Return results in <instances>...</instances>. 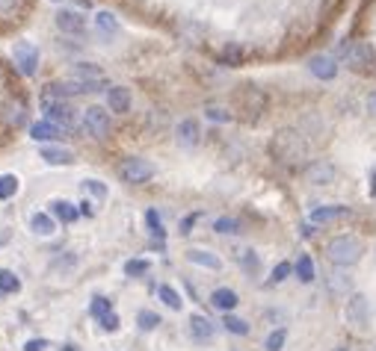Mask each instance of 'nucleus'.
I'll return each instance as SVG.
<instances>
[{"instance_id": "45", "label": "nucleus", "mask_w": 376, "mask_h": 351, "mask_svg": "<svg viewBox=\"0 0 376 351\" xmlns=\"http://www.w3.org/2000/svg\"><path fill=\"white\" fill-rule=\"evenodd\" d=\"M45 348H47L45 340H30V343L24 345V351H45Z\"/></svg>"}, {"instance_id": "14", "label": "nucleus", "mask_w": 376, "mask_h": 351, "mask_svg": "<svg viewBox=\"0 0 376 351\" xmlns=\"http://www.w3.org/2000/svg\"><path fill=\"white\" fill-rule=\"evenodd\" d=\"M190 333H193V340H195V343H207V340H214L217 325L210 322L207 316H199V313H195L193 319H190Z\"/></svg>"}, {"instance_id": "46", "label": "nucleus", "mask_w": 376, "mask_h": 351, "mask_svg": "<svg viewBox=\"0 0 376 351\" xmlns=\"http://www.w3.org/2000/svg\"><path fill=\"white\" fill-rule=\"evenodd\" d=\"M15 6H18V0H0V15H6V12H12Z\"/></svg>"}, {"instance_id": "13", "label": "nucleus", "mask_w": 376, "mask_h": 351, "mask_svg": "<svg viewBox=\"0 0 376 351\" xmlns=\"http://www.w3.org/2000/svg\"><path fill=\"white\" fill-rule=\"evenodd\" d=\"M264 107H267V95L261 89H255V86H246V92H243V112H249L246 119L255 121L258 115L264 112Z\"/></svg>"}, {"instance_id": "51", "label": "nucleus", "mask_w": 376, "mask_h": 351, "mask_svg": "<svg viewBox=\"0 0 376 351\" xmlns=\"http://www.w3.org/2000/svg\"><path fill=\"white\" fill-rule=\"evenodd\" d=\"M373 71H376V62H373Z\"/></svg>"}, {"instance_id": "27", "label": "nucleus", "mask_w": 376, "mask_h": 351, "mask_svg": "<svg viewBox=\"0 0 376 351\" xmlns=\"http://www.w3.org/2000/svg\"><path fill=\"white\" fill-rule=\"evenodd\" d=\"M293 272H297V278H300L302 283H312V280H314V260L308 257V254H302V257L297 260V266H293Z\"/></svg>"}, {"instance_id": "39", "label": "nucleus", "mask_w": 376, "mask_h": 351, "mask_svg": "<svg viewBox=\"0 0 376 351\" xmlns=\"http://www.w3.org/2000/svg\"><path fill=\"white\" fill-rule=\"evenodd\" d=\"M145 222H149V227H152L154 237H163V222H160L157 210H149V213H145Z\"/></svg>"}, {"instance_id": "4", "label": "nucleus", "mask_w": 376, "mask_h": 351, "mask_svg": "<svg viewBox=\"0 0 376 351\" xmlns=\"http://www.w3.org/2000/svg\"><path fill=\"white\" fill-rule=\"evenodd\" d=\"M119 177L125 183H130V186H139V183L152 180L154 177V165L149 160H139V157H130L119 165Z\"/></svg>"}, {"instance_id": "3", "label": "nucleus", "mask_w": 376, "mask_h": 351, "mask_svg": "<svg viewBox=\"0 0 376 351\" xmlns=\"http://www.w3.org/2000/svg\"><path fill=\"white\" fill-rule=\"evenodd\" d=\"M341 56L350 65L353 71H365V69H373L376 62V54L368 42H350V44H341Z\"/></svg>"}, {"instance_id": "50", "label": "nucleus", "mask_w": 376, "mask_h": 351, "mask_svg": "<svg viewBox=\"0 0 376 351\" xmlns=\"http://www.w3.org/2000/svg\"><path fill=\"white\" fill-rule=\"evenodd\" d=\"M335 351H347V348H335Z\"/></svg>"}, {"instance_id": "21", "label": "nucleus", "mask_w": 376, "mask_h": 351, "mask_svg": "<svg viewBox=\"0 0 376 351\" xmlns=\"http://www.w3.org/2000/svg\"><path fill=\"white\" fill-rule=\"evenodd\" d=\"M187 260L190 263H195V266H205V269H222V263H220V257L217 254H210V251H202V248H193V251H187Z\"/></svg>"}, {"instance_id": "30", "label": "nucleus", "mask_w": 376, "mask_h": 351, "mask_svg": "<svg viewBox=\"0 0 376 351\" xmlns=\"http://www.w3.org/2000/svg\"><path fill=\"white\" fill-rule=\"evenodd\" d=\"M157 295H160V301H163V304H166V307H172V310H181V304H184V301H181V295H178L172 287H160V290H157Z\"/></svg>"}, {"instance_id": "38", "label": "nucleus", "mask_w": 376, "mask_h": 351, "mask_svg": "<svg viewBox=\"0 0 376 351\" xmlns=\"http://www.w3.org/2000/svg\"><path fill=\"white\" fill-rule=\"evenodd\" d=\"M205 115H207L210 121H232V112L222 109V107H207V109H205Z\"/></svg>"}, {"instance_id": "37", "label": "nucleus", "mask_w": 376, "mask_h": 351, "mask_svg": "<svg viewBox=\"0 0 376 351\" xmlns=\"http://www.w3.org/2000/svg\"><path fill=\"white\" fill-rule=\"evenodd\" d=\"M89 313L95 316V319H104V316H110V313H113V307H110V301H107V298H92Z\"/></svg>"}, {"instance_id": "41", "label": "nucleus", "mask_w": 376, "mask_h": 351, "mask_svg": "<svg viewBox=\"0 0 376 351\" xmlns=\"http://www.w3.org/2000/svg\"><path fill=\"white\" fill-rule=\"evenodd\" d=\"M84 186H86V189H89V192H92L95 198H107V186H104L101 180H86Z\"/></svg>"}, {"instance_id": "26", "label": "nucleus", "mask_w": 376, "mask_h": 351, "mask_svg": "<svg viewBox=\"0 0 376 351\" xmlns=\"http://www.w3.org/2000/svg\"><path fill=\"white\" fill-rule=\"evenodd\" d=\"M222 65H232V69H234V65H240L243 62V47L237 44V42H232V44H225L222 50H220V56H217Z\"/></svg>"}, {"instance_id": "6", "label": "nucleus", "mask_w": 376, "mask_h": 351, "mask_svg": "<svg viewBox=\"0 0 376 351\" xmlns=\"http://www.w3.org/2000/svg\"><path fill=\"white\" fill-rule=\"evenodd\" d=\"M12 56H15V65L24 77H33L39 71V47L30 44V42H18L12 47Z\"/></svg>"}, {"instance_id": "5", "label": "nucleus", "mask_w": 376, "mask_h": 351, "mask_svg": "<svg viewBox=\"0 0 376 351\" xmlns=\"http://www.w3.org/2000/svg\"><path fill=\"white\" fill-rule=\"evenodd\" d=\"M110 112L101 109V107H89L84 112V130L89 133L92 139H107L110 136Z\"/></svg>"}, {"instance_id": "44", "label": "nucleus", "mask_w": 376, "mask_h": 351, "mask_svg": "<svg viewBox=\"0 0 376 351\" xmlns=\"http://www.w3.org/2000/svg\"><path fill=\"white\" fill-rule=\"evenodd\" d=\"M199 215H202V213H193V215H187V219L181 222V233H190V230H193V225L199 222Z\"/></svg>"}, {"instance_id": "7", "label": "nucleus", "mask_w": 376, "mask_h": 351, "mask_svg": "<svg viewBox=\"0 0 376 351\" xmlns=\"http://www.w3.org/2000/svg\"><path fill=\"white\" fill-rule=\"evenodd\" d=\"M344 313L353 328H370V301L365 295H350Z\"/></svg>"}, {"instance_id": "52", "label": "nucleus", "mask_w": 376, "mask_h": 351, "mask_svg": "<svg viewBox=\"0 0 376 351\" xmlns=\"http://www.w3.org/2000/svg\"><path fill=\"white\" fill-rule=\"evenodd\" d=\"M57 4H59V0H57Z\"/></svg>"}, {"instance_id": "42", "label": "nucleus", "mask_w": 376, "mask_h": 351, "mask_svg": "<svg viewBox=\"0 0 376 351\" xmlns=\"http://www.w3.org/2000/svg\"><path fill=\"white\" fill-rule=\"evenodd\" d=\"M240 260H243V269H246V272H252V275L258 272V257L252 254V251H243Z\"/></svg>"}, {"instance_id": "10", "label": "nucleus", "mask_w": 376, "mask_h": 351, "mask_svg": "<svg viewBox=\"0 0 376 351\" xmlns=\"http://www.w3.org/2000/svg\"><path fill=\"white\" fill-rule=\"evenodd\" d=\"M0 121L6 127H24L27 124V104L21 97H9L4 107H0Z\"/></svg>"}, {"instance_id": "23", "label": "nucleus", "mask_w": 376, "mask_h": 351, "mask_svg": "<svg viewBox=\"0 0 376 351\" xmlns=\"http://www.w3.org/2000/svg\"><path fill=\"white\" fill-rule=\"evenodd\" d=\"M42 160L51 165H69L74 162V154L69 148H42Z\"/></svg>"}, {"instance_id": "35", "label": "nucleus", "mask_w": 376, "mask_h": 351, "mask_svg": "<svg viewBox=\"0 0 376 351\" xmlns=\"http://www.w3.org/2000/svg\"><path fill=\"white\" fill-rule=\"evenodd\" d=\"M285 340H287V331H285V328H279V331H273V333H270V337H267L264 348H267V351H282Z\"/></svg>"}, {"instance_id": "28", "label": "nucleus", "mask_w": 376, "mask_h": 351, "mask_svg": "<svg viewBox=\"0 0 376 351\" xmlns=\"http://www.w3.org/2000/svg\"><path fill=\"white\" fill-rule=\"evenodd\" d=\"M18 290H21L18 275L9 272V269H0V292H4V295H12V292H18Z\"/></svg>"}, {"instance_id": "47", "label": "nucleus", "mask_w": 376, "mask_h": 351, "mask_svg": "<svg viewBox=\"0 0 376 351\" xmlns=\"http://www.w3.org/2000/svg\"><path fill=\"white\" fill-rule=\"evenodd\" d=\"M368 112H370V115H376V89L368 95Z\"/></svg>"}, {"instance_id": "31", "label": "nucleus", "mask_w": 376, "mask_h": 351, "mask_svg": "<svg viewBox=\"0 0 376 351\" xmlns=\"http://www.w3.org/2000/svg\"><path fill=\"white\" fill-rule=\"evenodd\" d=\"M15 192H18V177L15 174H0V198H12Z\"/></svg>"}, {"instance_id": "43", "label": "nucleus", "mask_w": 376, "mask_h": 351, "mask_svg": "<svg viewBox=\"0 0 376 351\" xmlns=\"http://www.w3.org/2000/svg\"><path fill=\"white\" fill-rule=\"evenodd\" d=\"M101 325H104V331H116V328H119V316H116V313L104 316V319H101Z\"/></svg>"}, {"instance_id": "34", "label": "nucleus", "mask_w": 376, "mask_h": 351, "mask_svg": "<svg viewBox=\"0 0 376 351\" xmlns=\"http://www.w3.org/2000/svg\"><path fill=\"white\" fill-rule=\"evenodd\" d=\"M137 325H139L142 331H154V328L160 325V316L152 313V310H139V313H137Z\"/></svg>"}, {"instance_id": "2", "label": "nucleus", "mask_w": 376, "mask_h": 351, "mask_svg": "<svg viewBox=\"0 0 376 351\" xmlns=\"http://www.w3.org/2000/svg\"><path fill=\"white\" fill-rule=\"evenodd\" d=\"M362 251L365 248L355 237H335L329 245H326V254H329V260L335 266H355L362 260Z\"/></svg>"}, {"instance_id": "11", "label": "nucleus", "mask_w": 376, "mask_h": 351, "mask_svg": "<svg viewBox=\"0 0 376 351\" xmlns=\"http://www.w3.org/2000/svg\"><path fill=\"white\" fill-rule=\"evenodd\" d=\"M57 27L62 32H69V36H84V32H86V18L80 12H74V9H62V12H57Z\"/></svg>"}, {"instance_id": "25", "label": "nucleus", "mask_w": 376, "mask_h": 351, "mask_svg": "<svg viewBox=\"0 0 376 351\" xmlns=\"http://www.w3.org/2000/svg\"><path fill=\"white\" fill-rule=\"evenodd\" d=\"M30 227H33V233H39V237H51V233H54V219L47 213H33Z\"/></svg>"}, {"instance_id": "48", "label": "nucleus", "mask_w": 376, "mask_h": 351, "mask_svg": "<svg viewBox=\"0 0 376 351\" xmlns=\"http://www.w3.org/2000/svg\"><path fill=\"white\" fill-rule=\"evenodd\" d=\"M80 213H84V215H92V204H89V201H84V204H80Z\"/></svg>"}, {"instance_id": "49", "label": "nucleus", "mask_w": 376, "mask_h": 351, "mask_svg": "<svg viewBox=\"0 0 376 351\" xmlns=\"http://www.w3.org/2000/svg\"><path fill=\"white\" fill-rule=\"evenodd\" d=\"M6 239H9V230L4 227V230H0V245H6Z\"/></svg>"}, {"instance_id": "22", "label": "nucleus", "mask_w": 376, "mask_h": 351, "mask_svg": "<svg viewBox=\"0 0 376 351\" xmlns=\"http://www.w3.org/2000/svg\"><path fill=\"white\" fill-rule=\"evenodd\" d=\"M95 27H98V32H101L104 39H110V36H116V32H119V18L113 12H98Z\"/></svg>"}, {"instance_id": "1", "label": "nucleus", "mask_w": 376, "mask_h": 351, "mask_svg": "<svg viewBox=\"0 0 376 351\" xmlns=\"http://www.w3.org/2000/svg\"><path fill=\"white\" fill-rule=\"evenodd\" d=\"M270 154H273L275 162H282V165H300L305 160V154H308V145H305L300 130H290L287 127V130H279L273 136Z\"/></svg>"}, {"instance_id": "24", "label": "nucleus", "mask_w": 376, "mask_h": 351, "mask_svg": "<svg viewBox=\"0 0 376 351\" xmlns=\"http://www.w3.org/2000/svg\"><path fill=\"white\" fill-rule=\"evenodd\" d=\"M54 215L62 222V225H72V222H77V215H80V210L72 204V201H54Z\"/></svg>"}, {"instance_id": "33", "label": "nucleus", "mask_w": 376, "mask_h": 351, "mask_svg": "<svg viewBox=\"0 0 376 351\" xmlns=\"http://www.w3.org/2000/svg\"><path fill=\"white\" fill-rule=\"evenodd\" d=\"M149 269H152L149 260H127V263H125V275H127V278H139V275H145Z\"/></svg>"}, {"instance_id": "29", "label": "nucleus", "mask_w": 376, "mask_h": 351, "mask_svg": "<svg viewBox=\"0 0 376 351\" xmlns=\"http://www.w3.org/2000/svg\"><path fill=\"white\" fill-rule=\"evenodd\" d=\"M222 325H225V331H228V333H237V337H246V333H249V325L243 322L240 316H232V313H225Z\"/></svg>"}, {"instance_id": "17", "label": "nucleus", "mask_w": 376, "mask_h": 351, "mask_svg": "<svg viewBox=\"0 0 376 351\" xmlns=\"http://www.w3.org/2000/svg\"><path fill=\"white\" fill-rule=\"evenodd\" d=\"M107 107H110V112H127L130 109V92L125 86L107 89Z\"/></svg>"}, {"instance_id": "32", "label": "nucleus", "mask_w": 376, "mask_h": 351, "mask_svg": "<svg viewBox=\"0 0 376 351\" xmlns=\"http://www.w3.org/2000/svg\"><path fill=\"white\" fill-rule=\"evenodd\" d=\"M350 287H353V280H350V275H332L329 278V290L335 292V295H344V292H350Z\"/></svg>"}, {"instance_id": "12", "label": "nucleus", "mask_w": 376, "mask_h": 351, "mask_svg": "<svg viewBox=\"0 0 376 351\" xmlns=\"http://www.w3.org/2000/svg\"><path fill=\"white\" fill-rule=\"evenodd\" d=\"M308 71H312L317 80H335L338 74V59L335 56H326V54H317L308 59Z\"/></svg>"}, {"instance_id": "9", "label": "nucleus", "mask_w": 376, "mask_h": 351, "mask_svg": "<svg viewBox=\"0 0 376 351\" xmlns=\"http://www.w3.org/2000/svg\"><path fill=\"white\" fill-rule=\"evenodd\" d=\"M335 177H338L335 165L326 162V160H317V162L305 165V180L312 183V186H329V183H335Z\"/></svg>"}, {"instance_id": "16", "label": "nucleus", "mask_w": 376, "mask_h": 351, "mask_svg": "<svg viewBox=\"0 0 376 351\" xmlns=\"http://www.w3.org/2000/svg\"><path fill=\"white\" fill-rule=\"evenodd\" d=\"M74 80H84V83H89V86H104V74H101V69L98 65H92V62H80V65H74Z\"/></svg>"}, {"instance_id": "18", "label": "nucleus", "mask_w": 376, "mask_h": 351, "mask_svg": "<svg viewBox=\"0 0 376 351\" xmlns=\"http://www.w3.org/2000/svg\"><path fill=\"white\" fill-rule=\"evenodd\" d=\"M30 136H33V142H51V139L62 136V130L54 121H36L30 127Z\"/></svg>"}, {"instance_id": "15", "label": "nucleus", "mask_w": 376, "mask_h": 351, "mask_svg": "<svg viewBox=\"0 0 376 351\" xmlns=\"http://www.w3.org/2000/svg\"><path fill=\"white\" fill-rule=\"evenodd\" d=\"M202 139V130H199V121L193 119H184L181 124H178V145L181 148H195Z\"/></svg>"}, {"instance_id": "36", "label": "nucleus", "mask_w": 376, "mask_h": 351, "mask_svg": "<svg viewBox=\"0 0 376 351\" xmlns=\"http://www.w3.org/2000/svg\"><path fill=\"white\" fill-rule=\"evenodd\" d=\"M214 230H217V233H225V237H228V233H240V222H237V219H228V215H222V219L214 222Z\"/></svg>"}, {"instance_id": "20", "label": "nucleus", "mask_w": 376, "mask_h": 351, "mask_svg": "<svg viewBox=\"0 0 376 351\" xmlns=\"http://www.w3.org/2000/svg\"><path fill=\"white\" fill-rule=\"evenodd\" d=\"M344 215H350L347 207H314L312 210V222L314 225H323V222H335V219H344Z\"/></svg>"}, {"instance_id": "19", "label": "nucleus", "mask_w": 376, "mask_h": 351, "mask_svg": "<svg viewBox=\"0 0 376 351\" xmlns=\"http://www.w3.org/2000/svg\"><path fill=\"white\" fill-rule=\"evenodd\" d=\"M237 301H240V298H237L234 290H225V287H222V290H214V292H210V304H214L217 310H225V313H232V310L237 307Z\"/></svg>"}, {"instance_id": "40", "label": "nucleus", "mask_w": 376, "mask_h": 351, "mask_svg": "<svg viewBox=\"0 0 376 351\" xmlns=\"http://www.w3.org/2000/svg\"><path fill=\"white\" fill-rule=\"evenodd\" d=\"M290 272H293V266H290V263H279V266L273 269V283H282Z\"/></svg>"}, {"instance_id": "8", "label": "nucleus", "mask_w": 376, "mask_h": 351, "mask_svg": "<svg viewBox=\"0 0 376 351\" xmlns=\"http://www.w3.org/2000/svg\"><path fill=\"white\" fill-rule=\"evenodd\" d=\"M42 107H45V112H47V121H54V124L62 127V130H72V124H74V109H72L69 104L45 97Z\"/></svg>"}]
</instances>
